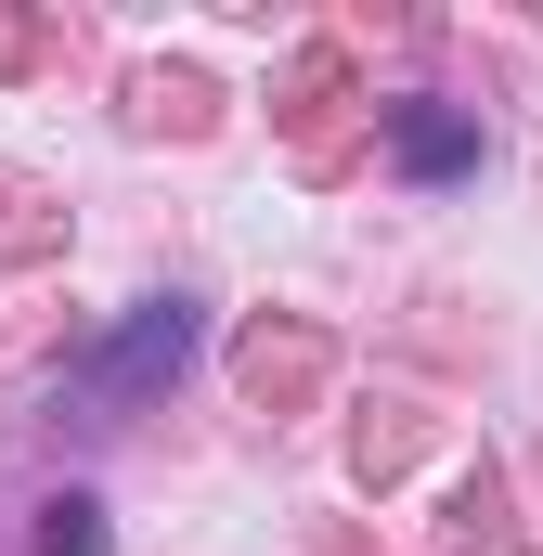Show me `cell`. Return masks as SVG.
Masks as SVG:
<instances>
[{
  "instance_id": "obj_2",
  "label": "cell",
  "mask_w": 543,
  "mask_h": 556,
  "mask_svg": "<svg viewBox=\"0 0 543 556\" xmlns=\"http://www.w3.org/2000/svg\"><path fill=\"white\" fill-rule=\"evenodd\" d=\"M389 142H402L414 181H466V168H479V117H453V104H402Z\"/></svg>"
},
{
  "instance_id": "obj_3",
  "label": "cell",
  "mask_w": 543,
  "mask_h": 556,
  "mask_svg": "<svg viewBox=\"0 0 543 556\" xmlns=\"http://www.w3.org/2000/svg\"><path fill=\"white\" fill-rule=\"evenodd\" d=\"M39 556H104V505H91V492H65V505L39 518Z\"/></svg>"
},
{
  "instance_id": "obj_1",
  "label": "cell",
  "mask_w": 543,
  "mask_h": 556,
  "mask_svg": "<svg viewBox=\"0 0 543 556\" xmlns=\"http://www.w3.org/2000/svg\"><path fill=\"white\" fill-rule=\"evenodd\" d=\"M194 337H207V311H194V298H142L130 324L78 363V389H91V402H142L155 376H181V363H194Z\"/></svg>"
}]
</instances>
